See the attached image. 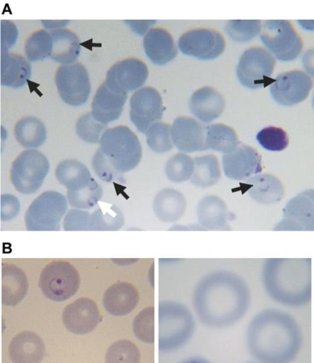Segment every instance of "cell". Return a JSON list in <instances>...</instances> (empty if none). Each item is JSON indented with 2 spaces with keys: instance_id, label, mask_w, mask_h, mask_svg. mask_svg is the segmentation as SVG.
I'll return each mask as SVG.
<instances>
[{
  "instance_id": "obj_6",
  "label": "cell",
  "mask_w": 314,
  "mask_h": 363,
  "mask_svg": "<svg viewBox=\"0 0 314 363\" xmlns=\"http://www.w3.org/2000/svg\"><path fill=\"white\" fill-rule=\"evenodd\" d=\"M67 210V199L64 194L44 191L29 205L24 217L26 228L30 231L60 230Z\"/></svg>"
},
{
  "instance_id": "obj_11",
  "label": "cell",
  "mask_w": 314,
  "mask_h": 363,
  "mask_svg": "<svg viewBox=\"0 0 314 363\" xmlns=\"http://www.w3.org/2000/svg\"><path fill=\"white\" fill-rule=\"evenodd\" d=\"M55 80L60 98L65 103L79 106L87 101L91 84L88 72L81 63L59 67Z\"/></svg>"
},
{
  "instance_id": "obj_37",
  "label": "cell",
  "mask_w": 314,
  "mask_h": 363,
  "mask_svg": "<svg viewBox=\"0 0 314 363\" xmlns=\"http://www.w3.org/2000/svg\"><path fill=\"white\" fill-rule=\"evenodd\" d=\"M194 167V158L186 153L179 152L167 160L164 172L170 182L179 184L191 179Z\"/></svg>"
},
{
  "instance_id": "obj_12",
  "label": "cell",
  "mask_w": 314,
  "mask_h": 363,
  "mask_svg": "<svg viewBox=\"0 0 314 363\" xmlns=\"http://www.w3.org/2000/svg\"><path fill=\"white\" fill-rule=\"evenodd\" d=\"M178 47L186 55L201 60H214L224 51L223 36L211 28H194L186 31L179 38Z\"/></svg>"
},
{
  "instance_id": "obj_13",
  "label": "cell",
  "mask_w": 314,
  "mask_h": 363,
  "mask_svg": "<svg viewBox=\"0 0 314 363\" xmlns=\"http://www.w3.org/2000/svg\"><path fill=\"white\" fill-rule=\"evenodd\" d=\"M130 118L136 128L146 133L162 117V99L159 91L150 86L138 89L130 99Z\"/></svg>"
},
{
  "instance_id": "obj_39",
  "label": "cell",
  "mask_w": 314,
  "mask_h": 363,
  "mask_svg": "<svg viewBox=\"0 0 314 363\" xmlns=\"http://www.w3.org/2000/svg\"><path fill=\"white\" fill-rule=\"evenodd\" d=\"M140 353L138 347L128 340H120L108 348L106 363H140Z\"/></svg>"
},
{
  "instance_id": "obj_29",
  "label": "cell",
  "mask_w": 314,
  "mask_h": 363,
  "mask_svg": "<svg viewBox=\"0 0 314 363\" xmlns=\"http://www.w3.org/2000/svg\"><path fill=\"white\" fill-rule=\"evenodd\" d=\"M31 75L30 63L23 57L1 50V84L12 88L23 86Z\"/></svg>"
},
{
  "instance_id": "obj_42",
  "label": "cell",
  "mask_w": 314,
  "mask_h": 363,
  "mask_svg": "<svg viewBox=\"0 0 314 363\" xmlns=\"http://www.w3.org/2000/svg\"><path fill=\"white\" fill-rule=\"evenodd\" d=\"M258 143L265 150L272 152L284 150L288 145V137L281 128L269 126L256 135Z\"/></svg>"
},
{
  "instance_id": "obj_35",
  "label": "cell",
  "mask_w": 314,
  "mask_h": 363,
  "mask_svg": "<svg viewBox=\"0 0 314 363\" xmlns=\"http://www.w3.org/2000/svg\"><path fill=\"white\" fill-rule=\"evenodd\" d=\"M14 135L23 147L36 148L44 143L47 138V130L40 120L29 116L20 119L16 123Z\"/></svg>"
},
{
  "instance_id": "obj_9",
  "label": "cell",
  "mask_w": 314,
  "mask_h": 363,
  "mask_svg": "<svg viewBox=\"0 0 314 363\" xmlns=\"http://www.w3.org/2000/svg\"><path fill=\"white\" fill-rule=\"evenodd\" d=\"M260 39L278 60H295L303 49V40L291 23L286 20H269L262 26Z\"/></svg>"
},
{
  "instance_id": "obj_41",
  "label": "cell",
  "mask_w": 314,
  "mask_h": 363,
  "mask_svg": "<svg viewBox=\"0 0 314 363\" xmlns=\"http://www.w3.org/2000/svg\"><path fill=\"white\" fill-rule=\"evenodd\" d=\"M262 29L259 20H231L228 21L225 30L233 40L247 42L257 35Z\"/></svg>"
},
{
  "instance_id": "obj_22",
  "label": "cell",
  "mask_w": 314,
  "mask_h": 363,
  "mask_svg": "<svg viewBox=\"0 0 314 363\" xmlns=\"http://www.w3.org/2000/svg\"><path fill=\"white\" fill-rule=\"evenodd\" d=\"M198 224L206 230H230L229 212L225 201L210 194L203 197L196 206Z\"/></svg>"
},
{
  "instance_id": "obj_52",
  "label": "cell",
  "mask_w": 314,
  "mask_h": 363,
  "mask_svg": "<svg viewBox=\"0 0 314 363\" xmlns=\"http://www.w3.org/2000/svg\"><path fill=\"white\" fill-rule=\"evenodd\" d=\"M179 363H212L208 359L201 357H189L186 359L181 361Z\"/></svg>"
},
{
  "instance_id": "obj_16",
  "label": "cell",
  "mask_w": 314,
  "mask_h": 363,
  "mask_svg": "<svg viewBox=\"0 0 314 363\" xmlns=\"http://www.w3.org/2000/svg\"><path fill=\"white\" fill-rule=\"evenodd\" d=\"M62 318L67 330L76 335L89 333L101 320L96 303L88 297L79 298L65 306Z\"/></svg>"
},
{
  "instance_id": "obj_46",
  "label": "cell",
  "mask_w": 314,
  "mask_h": 363,
  "mask_svg": "<svg viewBox=\"0 0 314 363\" xmlns=\"http://www.w3.org/2000/svg\"><path fill=\"white\" fill-rule=\"evenodd\" d=\"M91 164L94 172L103 182H111L119 174L99 149L93 156Z\"/></svg>"
},
{
  "instance_id": "obj_30",
  "label": "cell",
  "mask_w": 314,
  "mask_h": 363,
  "mask_svg": "<svg viewBox=\"0 0 314 363\" xmlns=\"http://www.w3.org/2000/svg\"><path fill=\"white\" fill-rule=\"evenodd\" d=\"M55 175L67 191H77L87 186L93 177L87 167L77 160L67 159L56 167Z\"/></svg>"
},
{
  "instance_id": "obj_18",
  "label": "cell",
  "mask_w": 314,
  "mask_h": 363,
  "mask_svg": "<svg viewBox=\"0 0 314 363\" xmlns=\"http://www.w3.org/2000/svg\"><path fill=\"white\" fill-rule=\"evenodd\" d=\"M148 76L147 65L137 58H127L114 64L106 73V82L128 94L144 84Z\"/></svg>"
},
{
  "instance_id": "obj_15",
  "label": "cell",
  "mask_w": 314,
  "mask_h": 363,
  "mask_svg": "<svg viewBox=\"0 0 314 363\" xmlns=\"http://www.w3.org/2000/svg\"><path fill=\"white\" fill-rule=\"evenodd\" d=\"M313 86L312 79L304 72L291 70L278 75L270 86V93L276 102L292 106L304 101Z\"/></svg>"
},
{
  "instance_id": "obj_36",
  "label": "cell",
  "mask_w": 314,
  "mask_h": 363,
  "mask_svg": "<svg viewBox=\"0 0 314 363\" xmlns=\"http://www.w3.org/2000/svg\"><path fill=\"white\" fill-rule=\"evenodd\" d=\"M103 196V189L93 178L85 188L77 191H67V199L74 208L88 210L98 205Z\"/></svg>"
},
{
  "instance_id": "obj_49",
  "label": "cell",
  "mask_w": 314,
  "mask_h": 363,
  "mask_svg": "<svg viewBox=\"0 0 314 363\" xmlns=\"http://www.w3.org/2000/svg\"><path fill=\"white\" fill-rule=\"evenodd\" d=\"M131 29L139 35H142L156 21H125Z\"/></svg>"
},
{
  "instance_id": "obj_4",
  "label": "cell",
  "mask_w": 314,
  "mask_h": 363,
  "mask_svg": "<svg viewBox=\"0 0 314 363\" xmlns=\"http://www.w3.org/2000/svg\"><path fill=\"white\" fill-rule=\"evenodd\" d=\"M99 143V150L118 173L132 171L141 161L142 150L140 142L127 126L107 128Z\"/></svg>"
},
{
  "instance_id": "obj_43",
  "label": "cell",
  "mask_w": 314,
  "mask_h": 363,
  "mask_svg": "<svg viewBox=\"0 0 314 363\" xmlns=\"http://www.w3.org/2000/svg\"><path fill=\"white\" fill-rule=\"evenodd\" d=\"M154 307L149 306L143 308L133 320V333L143 342L150 344L154 342Z\"/></svg>"
},
{
  "instance_id": "obj_33",
  "label": "cell",
  "mask_w": 314,
  "mask_h": 363,
  "mask_svg": "<svg viewBox=\"0 0 314 363\" xmlns=\"http://www.w3.org/2000/svg\"><path fill=\"white\" fill-rule=\"evenodd\" d=\"M205 144L207 150L224 155L236 149L240 141L232 128L225 124L215 123L206 126Z\"/></svg>"
},
{
  "instance_id": "obj_14",
  "label": "cell",
  "mask_w": 314,
  "mask_h": 363,
  "mask_svg": "<svg viewBox=\"0 0 314 363\" xmlns=\"http://www.w3.org/2000/svg\"><path fill=\"white\" fill-rule=\"evenodd\" d=\"M283 217L274 230H313L314 194L304 190L291 198L283 208Z\"/></svg>"
},
{
  "instance_id": "obj_7",
  "label": "cell",
  "mask_w": 314,
  "mask_h": 363,
  "mask_svg": "<svg viewBox=\"0 0 314 363\" xmlns=\"http://www.w3.org/2000/svg\"><path fill=\"white\" fill-rule=\"evenodd\" d=\"M80 276L76 267L65 260H53L42 269L38 286L43 295L53 301H64L78 291Z\"/></svg>"
},
{
  "instance_id": "obj_32",
  "label": "cell",
  "mask_w": 314,
  "mask_h": 363,
  "mask_svg": "<svg viewBox=\"0 0 314 363\" xmlns=\"http://www.w3.org/2000/svg\"><path fill=\"white\" fill-rule=\"evenodd\" d=\"M194 171L190 179L191 184L201 189L215 185L221 178V170L218 157L205 155L194 158Z\"/></svg>"
},
{
  "instance_id": "obj_48",
  "label": "cell",
  "mask_w": 314,
  "mask_h": 363,
  "mask_svg": "<svg viewBox=\"0 0 314 363\" xmlns=\"http://www.w3.org/2000/svg\"><path fill=\"white\" fill-rule=\"evenodd\" d=\"M18 30L15 24L10 21H1V50H8L16 41Z\"/></svg>"
},
{
  "instance_id": "obj_28",
  "label": "cell",
  "mask_w": 314,
  "mask_h": 363,
  "mask_svg": "<svg viewBox=\"0 0 314 363\" xmlns=\"http://www.w3.org/2000/svg\"><path fill=\"white\" fill-rule=\"evenodd\" d=\"M186 199L179 190L167 187L157 192L154 198L152 209L155 216L164 223H175L185 213Z\"/></svg>"
},
{
  "instance_id": "obj_2",
  "label": "cell",
  "mask_w": 314,
  "mask_h": 363,
  "mask_svg": "<svg viewBox=\"0 0 314 363\" xmlns=\"http://www.w3.org/2000/svg\"><path fill=\"white\" fill-rule=\"evenodd\" d=\"M248 350L260 363H290L302 345V333L290 314L267 308L256 314L246 334Z\"/></svg>"
},
{
  "instance_id": "obj_1",
  "label": "cell",
  "mask_w": 314,
  "mask_h": 363,
  "mask_svg": "<svg viewBox=\"0 0 314 363\" xmlns=\"http://www.w3.org/2000/svg\"><path fill=\"white\" fill-rule=\"evenodd\" d=\"M250 301L246 281L237 273L224 269L204 275L192 294V304L199 320L215 328L237 323L246 314Z\"/></svg>"
},
{
  "instance_id": "obj_21",
  "label": "cell",
  "mask_w": 314,
  "mask_h": 363,
  "mask_svg": "<svg viewBox=\"0 0 314 363\" xmlns=\"http://www.w3.org/2000/svg\"><path fill=\"white\" fill-rule=\"evenodd\" d=\"M139 302L137 288L127 281H118L105 291L103 305L111 315L123 316L131 313Z\"/></svg>"
},
{
  "instance_id": "obj_50",
  "label": "cell",
  "mask_w": 314,
  "mask_h": 363,
  "mask_svg": "<svg viewBox=\"0 0 314 363\" xmlns=\"http://www.w3.org/2000/svg\"><path fill=\"white\" fill-rule=\"evenodd\" d=\"M169 230H205L198 223L192 224H176L169 228Z\"/></svg>"
},
{
  "instance_id": "obj_31",
  "label": "cell",
  "mask_w": 314,
  "mask_h": 363,
  "mask_svg": "<svg viewBox=\"0 0 314 363\" xmlns=\"http://www.w3.org/2000/svg\"><path fill=\"white\" fill-rule=\"evenodd\" d=\"M52 50L50 57L64 65L73 64L80 53L78 37L66 28L52 30Z\"/></svg>"
},
{
  "instance_id": "obj_25",
  "label": "cell",
  "mask_w": 314,
  "mask_h": 363,
  "mask_svg": "<svg viewBox=\"0 0 314 363\" xmlns=\"http://www.w3.org/2000/svg\"><path fill=\"white\" fill-rule=\"evenodd\" d=\"M1 303L14 306L26 296L28 281L26 273L18 266L12 263L1 264Z\"/></svg>"
},
{
  "instance_id": "obj_45",
  "label": "cell",
  "mask_w": 314,
  "mask_h": 363,
  "mask_svg": "<svg viewBox=\"0 0 314 363\" xmlns=\"http://www.w3.org/2000/svg\"><path fill=\"white\" fill-rule=\"evenodd\" d=\"M90 213L86 210L72 208L65 214L62 227L65 230H87Z\"/></svg>"
},
{
  "instance_id": "obj_27",
  "label": "cell",
  "mask_w": 314,
  "mask_h": 363,
  "mask_svg": "<svg viewBox=\"0 0 314 363\" xmlns=\"http://www.w3.org/2000/svg\"><path fill=\"white\" fill-rule=\"evenodd\" d=\"M243 184L249 196L257 203L271 205L279 202L284 194L280 179L270 174H259L245 180Z\"/></svg>"
},
{
  "instance_id": "obj_26",
  "label": "cell",
  "mask_w": 314,
  "mask_h": 363,
  "mask_svg": "<svg viewBox=\"0 0 314 363\" xmlns=\"http://www.w3.org/2000/svg\"><path fill=\"white\" fill-rule=\"evenodd\" d=\"M143 48L148 58L155 65H163L177 55L172 35L162 28L150 29L143 39Z\"/></svg>"
},
{
  "instance_id": "obj_40",
  "label": "cell",
  "mask_w": 314,
  "mask_h": 363,
  "mask_svg": "<svg viewBox=\"0 0 314 363\" xmlns=\"http://www.w3.org/2000/svg\"><path fill=\"white\" fill-rule=\"evenodd\" d=\"M147 145L156 153H164L173 148L171 126L157 122L150 127L145 133Z\"/></svg>"
},
{
  "instance_id": "obj_10",
  "label": "cell",
  "mask_w": 314,
  "mask_h": 363,
  "mask_svg": "<svg viewBox=\"0 0 314 363\" xmlns=\"http://www.w3.org/2000/svg\"><path fill=\"white\" fill-rule=\"evenodd\" d=\"M276 65L274 57L259 47L246 50L240 56L236 68L238 80L245 87L258 89L271 84V74Z\"/></svg>"
},
{
  "instance_id": "obj_47",
  "label": "cell",
  "mask_w": 314,
  "mask_h": 363,
  "mask_svg": "<svg viewBox=\"0 0 314 363\" xmlns=\"http://www.w3.org/2000/svg\"><path fill=\"white\" fill-rule=\"evenodd\" d=\"M21 203L13 194H4L1 196V220L9 221L14 219L19 213Z\"/></svg>"
},
{
  "instance_id": "obj_38",
  "label": "cell",
  "mask_w": 314,
  "mask_h": 363,
  "mask_svg": "<svg viewBox=\"0 0 314 363\" xmlns=\"http://www.w3.org/2000/svg\"><path fill=\"white\" fill-rule=\"evenodd\" d=\"M52 50V35L45 30H39L32 33L25 44V53L30 62L40 61L50 57Z\"/></svg>"
},
{
  "instance_id": "obj_44",
  "label": "cell",
  "mask_w": 314,
  "mask_h": 363,
  "mask_svg": "<svg viewBox=\"0 0 314 363\" xmlns=\"http://www.w3.org/2000/svg\"><path fill=\"white\" fill-rule=\"evenodd\" d=\"M107 129V125L97 121L91 113L82 116L77 122L76 130L78 136L89 143H96L103 133Z\"/></svg>"
},
{
  "instance_id": "obj_34",
  "label": "cell",
  "mask_w": 314,
  "mask_h": 363,
  "mask_svg": "<svg viewBox=\"0 0 314 363\" xmlns=\"http://www.w3.org/2000/svg\"><path fill=\"white\" fill-rule=\"evenodd\" d=\"M123 225L121 210L114 204L103 203L90 213L87 230H118Z\"/></svg>"
},
{
  "instance_id": "obj_5",
  "label": "cell",
  "mask_w": 314,
  "mask_h": 363,
  "mask_svg": "<svg viewBox=\"0 0 314 363\" xmlns=\"http://www.w3.org/2000/svg\"><path fill=\"white\" fill-rule=\"evenodd\" d=\"M159 348L176 350L186 344L196 329L194 318L184 304L175 301L159 303Z\"/></svg>"
},
{
  "instance_id": "obj_20",
  "label": "cell",
  "mask_w": 314,
  "mask_h": 363,
  "mask_svg": "<svg viewBox=\"0 0 314 363\" xmlns=\"http://www.w3.org/2000/svg\"><path fill=\"white\" fill-rule=\"evenodd\" d=\"M127 98L128 94L104 82L93 98L91 113L97 121L107 125L120 117Z\"/></svg>"
},
{
  "instance_id": "obj_51",
  "label": "cell",
  "mask_w": 314,
  "mask_h": 363,
  "mask_svg": "<svg viewBox=\"0 0 314 363\" xmlns=\"http://www.w3.org/2000/svg\"><path fill=\"white\" fill-rule=\"evenodd\" d=\"M43 24L45 27H46L48 29H58L60 27H62L65 25H67L69 22V21H42Z\"/></svg>"
},
{
  "instance_id": "obj_8",
  "label": "cell",
  "mask_w": 314,
  "mask_h": 363,
  "mask_svg": "<svg viewBox=\"0 0 314 363\" xmlns=\"http://www.w3.org/2000/svg\"><path fill=\"white\" fill-rule=\"evenodd\" d=\"M50 170V162L41 152L29 149L22 152L13 162L10 179L19 193L29 195L43 185Z\"/></svg>"
},
{
  "instance_id": "obj_3",
  "label": "cell",
  "mask_w": 314,
  "mask_h": 363,
  "mask_svg": "<svg viewBox=\"0 0 314 363\" xmlns=\"http://www.w3.org/2000/svg\"><path fill=\"white\" fill-rule=\"evenodd\" d=\"M261 279L268 296L282 305L301 307L311 299V259L269 258L264 261Z\"/></svg>"
},
{
  "instance_id": "obj_24",
  "label": "cell",
  "mask_w": 314,
  "mask_h": 363,
  "mask_svg": "<svg viewBox=\"0 0 314 363\" xmlns=\"http://www.w3.org/2000/svg\"><path fill=\"white\" fill-rule=\"evenodd\" d=\"M189 107L197 118L209 123L220 116L225 107V100L214 88L203 86L192 94Z\"/></svg>"
},
{
  "instance_id": "obj_19",
  "label": "cell",
  "mask_w": 314,
  "mask_h": 363,
  "mask_svg": "<svg viewBox=\"0 0 314 363\" xmlns=\"http://www.w3.org/2000/svg\"><path fill=\"white\" fill-rule=\"evenodd\" d=\"M173 145L181 152L192 153L206 150V126L193 118L181 116L171 126Z\"/></svg>"
},
{
  "instance_id": "obj_53",
  "label": "cell",
  "mask_w": 314,
  "mask_h": 363,
  "mask_svg": "<svg viewBox=\"0 0 314 363\" xmlns=\"http://www.w3.org/2000/svg\"><path fill=\"white\" fill-rule=\"evenodd\" d=\"M248 363H257V362H248Z\"/></svg>"
},
{
  "instance_id": "obj_23",
  "label": "cell",
  "mask_w": 314,
  "mask_h": 363,
  "mask_svg": "<svg viewBox=\"0 0 314 363\" xmlns=\"http://www.w3.org/2000/svg\"><path fill=\"white\" fill-rule=\"evenodd\" d=\"M45 352L43 340L32 331L20 333L9 346V354L13 363H40Z\"/></svg>"
},
{
  "instance_id": "obj_17",
  "label": "cell",
  "mask_w": 314,
  "mask_h": 363,
  "mask_svg": "<svg viewBox=\"0 0 314 363\" xmlns=\"http://www.w3.org/2000/svg\"><path fill=\"white\" fill-rule=\"evenodd\" d=\"M225 175L235 181L246 180L262 172V157L259 152L247 145H239L222 157Z\"/></svg>"
}]
</instances>
